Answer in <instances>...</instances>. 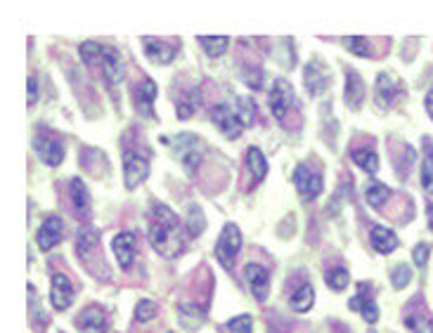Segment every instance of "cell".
Masks as SVG:
<instances>
[{
  "label": "cell",
  "mask_w": 433,
  "mask_h": 333,
  "mask_svg": "<svg viewBox=\"0 0 433 333\" xmlns=\"http://www.w3.org/2000/svg\"><path fill=\"white\" fill-rule=\"evenodd\" d=\"M424 105H426V111H429V116L433 118V90H431L429 95H426V102H424Z\"/></svg>",
  "instance_id": "obj_41"
},
{
  "label": "cell",
  "mask_w": 433,
  "mask_h": 333,
  "mask_svg": "<svg viewBox=\"0 0 433 333\" xmlns=\"http://www.w3.org/2000/svg\"><path fill=\"white\" fill-rule=\"evenodd\" d=\"M291 307L296 309V312H305V309H310L313 307V303H315V291H313V286L310 284H301L296 291L291 294Z\"/></svg>",
  "instance_id": "obj_27"
},
{
  "label": "cell",
  "mask_w": 433,
  "mask_h": 333,
  "mask_svg": "<svg viewBox=\"0 0 433 333\" xmlns=\"http://www.w3.org/2000/svg\"><path fill=\"white\" fill-rule=\"evenodd\" d=\"M142 45H144V55L152 62H157V64H169V62H173V57L178 55V48H173L166 40H159L152 36H144Z\"/></svg>",
  "instance_id": "obj_19"
},
{
  "label": "cell",
  "mask_w": 433,
  "mask_h": 333,
  "mask_svg": "<svg viewBox=\"0 0 433 333\" xmlns=\"http://www.w3.org/2000/svg\"><path fill=\"white\" fill-rule=\"evenodd\" d=\"M157 312H159L157 303H152V300H140V303H137V307H135V319H137V321H149V319L157 317Z\"/></svg>",
  "instance_id": "obj_35"
},
{
  "label": "cell",
  "mask_w": 433,
  "mask_h": 333,
  "mask_svg": "<svg viewBox=\"0 0 433 333\" xmlns=\"http://www.w3.org/2000/svg\"><path fill=\"white\" fill-rule=\"evenodd\" d=\"M50 300H53L55 309H67L74 303V286L67 274L62 272L53 274V294H50Z\"/></svg>",
  "instance_id": "obj_20"
},
{
  "label": "cell",
  "mask_w": 433,
  "mask_h": 333,
  "mask_svg": "<svg viewBox=\"0 0 433 333\" xmlns=\"http://www.w3.org/2000/svg\"><path fill=\"white\" fill-rule=\"evenodd\" d=\"M246 170H249L253 185H258V182L268 175V161H265V156L261 154V149L258 147L246 149Z\"/></svg>",
  "instance_id": "obj_24"
},
{
  "label": "cell",
  "mask_w": 433,
  "mask_h": 333,
  "mask_svg": "<svg viewBox=\"0 0 433 333\" xmlns=\"http://www.w3.org/2000/svg\"><path fill=\"white\" fill-rule=\"evenodd\" d=\"M133 97H135V109L140 116L154 118V100H157V83L152 78H142L133 88Z\"/></svg>",
  "instance_id": "obj_11"
},
{
  "label": "cell",
  "mask_w": 433,
  "mask_h": 333,
  "mask_svg": "<svg viewBox=\"0 0 433 333\" xmlns=\"http://www.w3.org/2000/svg\"><path fill=\"white\" fill-rule=\"evenodd\" d=\"M294 185H296L298 194L303 197V201H313L322 194V173L320 168L301 163L294 170Z\"/></svg>",
  "instance_id": "obj_8"
},
{
  "label": "cell",
  "mask_w": 433,
  "mask_h": 333,
  "mask_svg": "<svg viewBox=\"0 0 433 333\" xmlns=\"http://www.w3.org/2000/svg\"><path fill=\"white\" fill-rule=\"evenodd\" d=\"M346 102L350 109H360L365 102V80L353 69H346Z\"/></svg>",
  "instance_id": "obj_21"
},
{
  "label": "cell",
  "mask_w": 433,
  "mask_h": 333,
  "mask_svg": "<svg viewBox=\"0 0 433 333\" xmlns=\"http://www.w3.org/2000/svg\"><path fill=\"white\" fill-rule=\"evenodd\" d=\"M405 326L414 333H433V317L429 314V309L421 305L419 298L409 303L405 314Z\"/></svg>",
  "instance_id": "obj_13"
},
{
  "label": "cell",
  "mask_w": 433,
  "mask_h": 333,
  "mask_svg": "<svg viewBox=\"0 0 433 333\" xmlns=\"http://www.w3.org/2000/svg\"><path fill=\"white\" fill-rule=\"evenodd\" d=\"M225 329L230 333H251L253 331V319L249 314H239V317L230 319L228 324H225Z\"/></svg>",
  "instance_id": "obj_34"
},
{
  "label": "cell",
  "mask_w": 433,
  "mask_h": 333,
  "mask_svg": "<svg viewBox=\"0 0 433 333\" xmlns=\"http://www.w3.org/2000/svg\"><path fill=\"white\" fill-rule=\"evenodd\" d=\"M350 159L369 175H374L379 170V156L374 154V149H353V152H350Z\"/></svg>",
  "instance_id": "obj_28"
},
{
  "label": "cell",
  "mask_w": 433,
  "mask_h": 333,
  "mask_svg": "<svg viewBox=\"0 0 433 333\" xmlns=\"http://www.w3.org/2000/svg\"><path fill=\"white\" fill-rule=\"evenodd\" d=\"M343 43H346V48L350 50L353 55L357 57H367L369 55V48H367V38H360V36H350V38H343Z\"/></svg>",
  "instance_id": "obj_36"
},
{
  "label": "cell",
  "mask_w": 433,
  "mask_h": 333,
  "mask_svg": "<svg viewBox=\"0 0 433 333\" xmlns=\"http://www.w3.org/2000/svg\"><path fill=\"white\" fill-rule=\"evenodd\" d=\"M164 145H169L176 149V156L182 161L185 170H187L189 175H194V170H197L199 161H201V154H204V145H201V140L197 135H189V133H182L178 137H164Z\"/></svg>",
  "instance_id": "obj_3"
},
{
  "label": "cell",
  "mask_w": 433,
  "mask_h": 333,
  "mask_svg": "<svg viewBox=\"0 0 433 333\" xmlns=\"http://www.w3.org/2000/svg\"><path fill=\"white\" fill-rule=\"evenodd\" d=\"M348 307L355 309V312H360L369 324H374V321L379 319V307H377V303H374L372 294H369V284H360L357 294L350 298Z\"/></svg>",
  "instance_id": "obj_16"
},
{
  "label": "cell",
  "mask_w": 433,
  "mask_h": 333,
  "mask_svg": "<svg viewBox=\"0 0 433 333\" xmlns=\"http://www.w3.org/2000/svg\"><path fill=\"white\" fill-rule=\"evenodd\" d=\"M69 197H71V206L78 213V217L85 220V217L90 215V194H88V189H85L83 180L74 177V180L69 182Z\"/></svg>",
  "instance_id": "obj_23"
},
{
  "label": "cell",
  "mask_w": 433,
  "mask_h": 333,
  "mask_svg": "<svg viewBox=\"0 0 433 333\" xmlns=\"http://www.w3.org/2000/svg\"><path fill=\"white\" fill-rule=\"evenodd\" d=\"M38 100V85H36V78H28V105H36Z\"/></svg>",
  "instance_id": "obj_40"
},
{
  "label": "cell",
  "mask_w": 433,
  "mask_h": 333,
  "mask_svg": "<svg viewBox=\"0 0 433 333\" xmlns=\"http://www.w3.org/2000/svg\"><path fill=\"white\" fill-rule=\"evenodd\" d=\"M244 279H246V284H249L251 294L256 296V300L263 303L265 298H268V289H270L268 269L263 265H256V262H249V265L244 267Z\"/></svg>",
  "instance_id": "obj_12"
},
{
  "label": "cell",
  "mask_w": 433,
  "mask_h": 333,
  "mask_svg": "<svg viewBox=\"0 0 433 333\" xmlns=\"http://www.w3.org/2000/svg\"><path fill=\"white\" fill-rule=\"evenodd\" d=\"M97 244H100V232H97L95 227H80L78 229V234H76V253H78L80 260H83V258L88 255Z\"/></svg>",
  "instance_id": "obj_26"
},
{
  "label": "cell",
  "mask_w": 433,
  "mask_h": 333,
  "mask_svg": "<svg viewBox=\"0 0 433 333\" xmlns=\"http://www.w3.org/2000/svg\"><path fill=\"white\" fill-rule=\"evenodd\" d=\"M149 175V152L142 147H126L124 152V177L126 187H140Z\"/></svg>",
  "instance_id": "obj_4"
},
{
  "label": "cell",
  "mask_w": 433,
  "mask_h": 333,
  "mask_svg": "<svg viewBox=\"0 0 433 333\" xmlns=\"http://www.w3.org/2000/svg\"><path fill=\"white\" fill-rule=\"evenodd\" d=\"M429 227L433 229V204H429Z\"/></svg>",
  "instance_id": "obj_42"
},
{
  "label": "cell",
  "mask_w": 433,
  "mask_h": 333,
  "mask_svg": "<svg viewBox=\"0 0 433 333\" xmlns=\"http://www.w3.org/2000/svg\"><path fill=\"white\" fill-rule=\"evenodd\" d=\"M199 100H201L199 88H192L187 95L182 97L180 102H178V107H176L178 116H180V118H189V116H192V114L197 111V107H199Z\"/></svg>",
  "instance_id": "obj_31"
},
{
  "label": "cell",
  "mask_w": 433,
  "mask_h": 333,
  "mask_svg": "<svg viewBox=\"0 0 433 333\" xmlns=\"http://www.w3.org/2000/svg\"><path fill=\"white\" fill-rule=\"evenodd\" d=\"M33 149L48 165H60L62 159H65V140L55 130L40 128L33 137Z\"/></svg>",
  "instance_id": "obj_5"
},
{
  "label": "cell",
  "mask_w": 433,
  "mask_h": 333,
  "mask_svg": "<svg viewBox=\"0 0 433 333\" xmlns=\"http://www.w3.org/2000/svg\"><path fill=\"white\" fill-rule=\"evenodd\" d=\"M402 95V83L398 80L396 76H391V73H379L377 78V95H374V100H377L379 107H389L396 102V97Z\"/></svg>",
  "instance_id": "obj_17"
},
{
  "label": "cell",
  "mask_w": 433,
  "mask_h": 333,
  "mask_svg": "<svg viewBox=\"0 0 433 333\" xmlns=\"http://www.w3.org/2000/svg\"><path fill=\"white\" fill-rule=\"evenodd\" d=\"M112 249H114V255H117L119 265L124 267V269H128L133 265V260H135L137 237L133 232H121V234H117V237H114Z\"/></svg>",
  "instance_id": "obj_15"
},
{
  "label": "cell",
  "mask_w": 433,
  "mask_h": 333,
  "mask_svg": "<svg viewBox=\"0 0 433 333\" xmlns=\"http://www.w3.org/2000/svg\"><path fill=\"white\" fill-rule=\"evenodd\" d=\"M237 109H239L244 123L253 125V120H256V107L251 105V100H246V97H239V105H237Z\"/></svg>",
  "instance_id": "obj_38"
},
{
  "label": "cell",
  "mask_w": 433,
  "mask_h": 333,
  "mask_svg": "<svg viewBox=\"0 0 433 333\" xmlns=\"http://www.w3.org/2000/svg\"><path fill=\"white\" fill-rule=\"evenodd\" d=\"M62 234H65V222L57 215H48L43 220V225L38 229V246L40 251H50L53 246H57L62 241Z\"/></svg>",
  "instance_id": "obj_14"
},
{
  "label": "cell",
  "mask_w": 433,
  "mask_h": 333,
  "mask_svg": "<svg viewBox=\"0 0 433 333\" xmlns=\"http://www.w3.org/2000/svg\"><path fill=\"white\" fill-rule=\"evenodd\" d=\"M391 189L386 185H381V182H369V185L365 187V197H367V204L374 206V208H381V206L386 204V201L391 199Z\"/></svg>",
  "instance_id": "obj_29"
},
{
  "label": "cell",
  "mask_w": 433,
  "mask_h": 333,
  "mask_svg": "<svg viewBox=\"0 0 433 333\" xmlns=\"http://www.w3.org/2000/svg\"><path fill=\"white\" fill-rule=\"evenodd\" d=\"M268 102H270V111H273V116L277 120H285L287 111L296 105V95H294V88L289 85V80H285V78L275 80L273 88H270Z\"/></svg>",
  "instance_id": "obj_9"
},
{
  "label": "cell",
  "mask_w": 433,
  "mask_h": 333,
  "mask_svg": "<svg viewBox=\"0 0 433 333\" xmlns=\"http://www.w3.org/2000/svg\"><path fill=\"white\" fill-rule=\"evenodd\" d=\"M429 251H431L429 244H419L417 249H414V262H417L419 267L426 265V260H429Z\"/></svg>",
  "instance_id": "obj_39"
},
{
  "label": "cell",
  "mask_w": 433,
  "mask_h": 333,
  "mask_svg": "<svg viewBox=\"0 0 433 333\" xmlns=\"http://www.w3.org/2000/svg\"><path fill=\"white\" fill-rule=\"evenodd\" d=\"M149 244L164 258H178L185 249L180 220L169 206L154 204L149 213Z\"/></svg>",
  "instance_id": "obj_1"
},
{
  "label": "cell",
  "mask_w": 433,
  "mask_h": 333,
  "mask_svg": "<svg viewBox=\"0 0 433 333\" xmlns=\"http://www.w3.org/2000/svg\"><path fill=\"white\" fill-rule=\"evenodd\" d=\"M199 45L204 48V53L209 57H221L225 55V50H228L230 45V38L228 36H218V38H209V36H199Z\"/></svg>",
  "instance_id": "obj_30"
},
{
  "label": "cell",
  "mask_w": 433,
  "mask_h": 333,
  "mask_svg": "<svg viewBox=\"0 0 433 333\" xmlns=\"http://www.w3.org/2000/svg\"><path fill=\"white\" fill-rule=\"evenodd\" d=\"M239 249H241V232H239V227H237L235 222H228V225L223 227V234H221V239H218V244H216L218 262H221L225 269H232Z\"/></svg>",
  "instance_id": "obj_6"
},
{
  "label": "cell",
  "mask_w": 433,
  "mask_h": 333,
  "mask_svg": "<svg viewBox=\"0 0 433 333\" xmlns=\"http://www.w3.org/2000/svg\"><path fill=\"white\" fill-rule=\"evenodd\" d=\"M421 189L433 194V140L424 137V161H421Z\"/></svg>",
  "instance_id": "obj_25"
},
{
  "label": "cell",
  "mask_w": 433,
  "mask_h": 333,
  "mask_svg": "<svg viewBox=\"0 0 433 333\" xmlns=\"http://www.w3.org/2000/svg\"><path fill=\"white\" fill-rule=\"evenodd\" d=\"M369 244H372V249L377 251V253L386 255V253H391V251L398 249V237H396L393 229L374 225L372 232H369Z\"/></svg>",
  "instance_id": "obj_22"
},
{
  "label": "cell",
  "mask_w": 433,
  "mask_h": 333,
  "mask_svg": "<svg viewBox=\"0 0 433 333\" xmlns=\"http://www.w3.org/2000/svg\"><path fill=\"white\" fill-rule=\"evenodd\" d=\"M169 333H171V331H169Z\"/></svg>",
  "instance_id": "obj_43"
},
{
  "label": "cell",
  "mask_w": 433,
  "mask_h": 333,
  "mask_svg": "<svg viewBox=\"0 0 433 333\" xmlns=\"http://www.w3.org/2000/svg\"><path fill=\"white\" fill-rule=\"evenodd\" d=\"M78 53L85 64L92 66L105 78L109 88L121 83V78H124V62H121V53L114 45H100L92 43V40H85V43H80Z\"/></svg>",
  "instance_id": "obj_2"
},
{
  "label": "cell",
  "mask_w": 433,
  "mask_h": 333,
  "mask_svg": "<svg viewBox=\"0 0 433 333\" xmlns=\"http://www.w3.org/2000/svg\"><path fill=\"white\" fill-rule=\"evenodd\" d=\"M80 333H105L107 331V317L105 309L100 305H90L78 314L76 319Z\"/></svg>",
  "instance_id": "obj_18"
},
{
  "label": "cell",
  "mask_w": 433,
  "mask_h": 333,
  "mask_svg": "<svg viewBox=\"0 0 433 333\" xmlns=\"http://www.w3.org/2000/svg\"><path fill=\"white\" fill-rule=\"evenodd\" d=\"M211 118H213V123L218 125V130H221L225 137H230V140L239 137L241 130L246 128L239 109L232 107V105H216L213 107V111H211Z\"/></svg>",
  "instance_id": "obj_7"
},
{
  "label": "cell",
  "mask_w": 433,
  "mask_h": 333,
  "mask_svg": "<svg viewBox=\"0 0 433 333\" xmlns=\"http://www.w3.org/2000/svg\"><path fill=\"white\" fill-rule=\"evenodd\" d=\"M391 281H393L396 289H405L409 281H412V269L407 265H398L393 269V274H391Z\"/></svg>",
  "instance_id": "obj_37"
},
{
  "label": "cell",
  "mask_w": 433,
  "mask_h": 333,
  "mask_svg": "<svg viewBox=\"0 0 433 333\" xmlns=\"http://www.w3.org/2000/svg\"><path fill=\"white\" fill-rule=\"evenodd\" d=\"M303 78H305V90L313 97H317L329 88V78L332 76H329V69L325 66V62H322L320 57H315V60H310L308 64H305Z\"/></svg>",
  "instance_id": "obj_10"
},
{
  "label": "cell",
  "mask_w": 433,
  "mask_h": 333,
  "mask_svg": "<svg viewBox=\"0 0 433 333\" xmlns=\"http://www.w3.org/2000/svg\"><path fill=\"white\" fill-rule=\"evenodd\" d=\"M204 227H206V220H204V213H201V208H197V206H189V222H187L189 234L199 237V234L204 232Z\"/></svg>",
  "instance_id": "obj_33"
},
{
  "label": "cell",
  "mask_w": 433,
  "mask_h": 333,
  "mask_svg": "<svg viewBox=\"0 0 433 333\" xmlns=\"http://www.w3.org/2000/svg\"><path fill=\"white\" fill-rule=\"evenodd\" d=\"M325 281H327L329 289L343 291L346 286H348V281H350V274H348V269L346 267H332V269H327Z\"/></svg>",
  "instance_id": "obj_32"
}]
</instances>
